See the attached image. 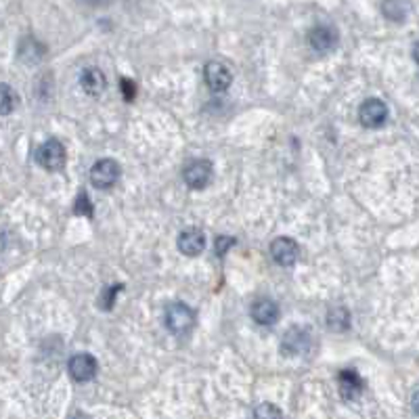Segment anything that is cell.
I'll list each match as a JSON object with an SVG mask.
<instances>
[{
  "label": "cell",
  "mask_w": 419,
  "mask_h": 419,
  "mask_svg": "<svg viewBox=\"0 0 419 419\" xmlns=\"http://www.w3.org/2000/svg\"><path fill=\"white\" fill-rule=\"evenodd\" d=\"M36 161L44 168V170H61L65 166V147L57 138H49L44 141L38 151H36Z\"/></svg>",
  "instance_id": "7a4b0ae2"
},
{
  "label": "cell",
  "mask_w": 419,
  "mask_h": 419,
  "mask_svg": "<svg viewBox=\"0 0 419 419\" xmlns=\"http://www.w3.org/2000/svg\"><path fill=\"white\" fill-rule=\"evenodd\" d=\"M74 212H76L78 216L93 218V203H91L89 195L86 193L78 195V199H76V203H74Z\"/></svg>",
  "instance_id": "d6986e66"
},
{
  "label": "cell",
  "mask_w": 419,
  "mask_h": 419,
  "mask_svg": "<svg viewBox=\"0 0 419 419\" xmlns=\"http://www.w3.org/2000/svg\"><path fill=\"white\" fill-rule=\"evenodd\" d=\"M206 248V235L199 228H189L183 231L178 237V250L185 256H199Z\"/></svg>",
  "instance_id": "7c38bea8"
},
{
  "label": "cell",
  "mask_w": 419,
  "mask_h": 419,
  "mask_svg": "<svg viewBox=\"0 0 419 419\" xmlns=\"http://www.w3.org/2000/svg\"><path fill=\"white\" fill-rule=\"evenodd\" d=\"M185 183L193 189H203L212 181V163L206 160H193L187 163L185 172Z\"/></svg>",
  "instance_id": "ba28073f"
},
{
  "label": "cell",
  "mask_w": 419,
  "mask_h": 419,
  "mask_svg": "<svg viewBox=\"0 0 419 419\" xmlns=\"http://www.w3.org/2000/svg\"><path fill=\"white\" fill-rule=\"evenodd\" d=\"M233 246H235V239H233V237H228V235L218 237V239H216V254L223 256V254L228 252V248H233Z\"/></svg>",
  "instance_id": "ffe728a7"
},
{
  "label": "cell",
  "mask_w": 419,
  "mask_h": 419,
  "mask_svg": "<svg viewBox=\"0 0 419 419\" xmlns=\"http://www.w3.org/2000/svg\"><path fill=\"white\" fill-rule=\"evenodd\" d=\"M80 84H82V91L91 97H99L107 86L105 74L99 67H86L80 76Z\"/></svg>",
  "instance_id": "4fadbf2b"
},
{
  "label": "cell",
  "mask_w": 419,
  "mask_h": 419,
  "mask_svg": "<svg viewBox=\"0 0 419 419\" xmlns=\"http://www.w3.org/2000/svg\"><path fill=\"white\" fill-rule=\"evenodd\" d=\"M120 178V166L113 160H99L91 170V183L97 189H109Z\"/></svg>",
  "instance_id": "5b68a950"
},
{
  "label": "cell",
  "mask_w": 419,
  "mask_h": 419,
  "mask_svg": "<svg viewBox=\"0 0 419 419\" xmlns=\"http://www.w3.org/2000/svg\"><path fill=\"white\" fill-rule=\"evenodd\" d=\"M19 103V97L17 93L9 86V84H0V116H9L15 111Z\"/></svg>",
  "instance_id": "2e32d148"
},
{
  "label": "cell",
  "mask_w": 419,
  "mask_h": 419,
  "mask_svg": "<svg viewBox=\"0 0 419 419\" xmlns=\"http://www.w3.org/2000/svg\"><path fill=\"white\" fill-rule=\"evenodd\" d=\"M195 315L193 311L187 304L174 302L166 308V325L172 333L176 335H185L193 329Z\"/></svg>",
  "instance_id": "6da1fadb"
},
{
  "label": "cell",
  "mask_w": 419,
  "mask_h": 419,
  "mask_svg": "<svg viewBox=\"0 0 419 419\" xmlns=\"http://www.w3.org/2000/svg\"><path fill=\"white\" fill-rule=\"evenodd\" d=\"M327 325L331 331H346L350 327V313L344 306H333L327 313Z\"/></svg>",
  "instance_id": "9a60e30c"
},
{
  "label": "cell",
  "mask_w": 419,
  "mask_h": 419,
  "mask_svg": "<svg viewBox=\"0 0 419 419\" xmlns=\"http://www.w3.org/2000/svg\"><path fill=\"white\" fill-rule=\"evenodd\" d=\"M308 42L315 51L319 53H329L338 46V32L329 26H317L308 34Z\"/></svg>",
  "instance_id": "30bf717a"
},
{
  "label": "cell",
  "mask_w": 419,
  "mask_h": 419,
  "mask_svg": "<svg viewBox=\"0 0 419 419\" xmlns=\"http://www.w3.org/2000/svg\"><path fill=\"white\" fill-rule=\"evenodd\" d=\"M69 375H71V380H76V382H89V380H93L95 375H97V360H95V356L93 355H74L69 358Z\"/></svg>",
  "instance_id": "52a82bcc"
},
{
  "label": "cell",
  "mask_w": 419,
  "mask_h": 419,
  "mask_svg": "<svg viewBox=\"0 0 419 419\" xmlns=\"http://www.w3.org/2000/svg\"><path fill=\"white\" fill-rule=\"evenodd\" d=\"M413 57H415V61L419 64V42L415 44V49H413Z\"/></svg>",
  "instance_id": "603a6c76"
},
{
  "label": "cell",
  "mask_w": 419,
  "mask_h": 419,
  "mask_svg": "<svg viewBox=\"0 0 419 419\" xmlns=\"http://www.w3.org/2000/svg\"><path fill=\"white\" fill-rule=\"evenodd\" d=\"M250 313H252V319L258 325H273L279 319V306L273 300H256Z\"/></svg>",
  "instance_id": "5bb4252c"
},
{
  "label": "cell",
  "mask_w": 419,
  "mask_h": 419,
  "mask_svg": "<svg viewBox=\"0 0 419 419\" xmlns=\"http://www.w3.org/2000/svg\"><path fill=\"white\" fill-rule=\"evenodd\" d=\"M411 405H413V411L419 415V390L413 394V400H411Z\"/></svg>",
  "instance_id": "7402d4cb"
},
{
  "label": "cell",
  "mask_w": 419,
  "mask_h": 419,
  "mask_svg": "<svg viewBox=\"0 0 419 419\" xmlns=\"http://www.w3.org/2000/svg\"><path fill=\"white\" fill-rule=\"evenodd\" d=\"M308 346H311V331H308V329L293 325V327H290V329L283 333L281 353L286 356L304 355V353L308 350Z\"/></svg>",
  "instance_id": "3957f363"
},
{
  "label": "cell",
  "mask_w": 419,
  "mask_h": 419,
  "mask_svg": "<svg viewBox=\"0 0 419 419\" xmlns=\"http://www.w3.org/2000/svg\"><path fill=\"white\" fill-rule=\"evenodd\" d=\"M120 91H122V95L126 97V101H132V99H134V93H136V86H134L132 80L122 78V80H120Z\"/></svg>",
  "instance_id": "44dd1931"
},
{
  "label": "cell",
  "mask_w": 419,
  "mask_h": 419,
  "mask_svg": "<svg viewBox=\"0 0 419 419\" xmlns=\"http://www.w3.org/2000/svg\"><path fill=\"white\" fill-rule=\"evenodd\" d=\"M338 384H340V396L344 398V400H348V403H353L356 400L358 396H360V392H363V380H360V375L353 371V369H344V371H340V375H338Z\"/></svg>",
  "instance_id": "8fae6325"
},
{
  "label": "cell",
  "mask_w": 419,
  "mask_h": 419,
  "mask_svg": "<svg viewBox=\"0 0 419 419\" xmlns=\"http://www.w3.org/2000/svg\"><path fill=\"white\" fill-rule=\"evenodd\" d=\"M254 419H283V413L279 411V407L271 403H262L254 409Z\"/></svg>",
  "instance_id": "e0dca14e"
},
{
  "label": "cell",
  "mask_w": 419,
  "mask_h": 419,
  "mask_svg": "<svg viewBox=\"0 0 419 419\" xmlns=\"http://www.w3.org/2000/svg\"><path fill=\"white\" fill-rule=\"evenodd\" d=\"M358 120L365 128H380L388 120V107L380 99H367L358 109Z\"/></svg>",
  "instance_id": "277c9868"
},
{
  "label": "cell",
  "mask_w": 419,
  "mask_h": 419,
  "mask_svg": "<svg viewBox=\"0 0 419 419\" xmlns=\"http://www.w3.org/2000/svg\"><path fill=\"white\" fill-rule=\"evenodd\" d=\"M203 78H206V84L210 91L214 93H225L226 89L231 86L233 82V74L225 64L221 61H210L203 69Z\"/></svg>",
  "instance_id": "8992f818"
},
{
  "label": "cell",
  "mask_w": 419,
  "mask_h": 419,
  "mask_svg": "<svg viewBox=\"0 0 419 419\" xmlns=\"http://www.w3.org/2000/svg\"><path fill=\"white\" fill-rule=\"evenodd\" d=\"M122 290H124V286H122V283H113V286L105 288V291H103V296H101V308H105V311L113 308L116 296H118V293H120Z\"/></svg>",
  "instance_id": "ac0fdd59"
},
{
  "label": "cell",
  "mask_w": 419,
  "mask_h": 419,
  "mask_svg": "<svg viewBox=\"0 0 419 419\" xmlns=\"http://www.w3.org/2000/svg\"><path fill=\"white\" fill-rule=\"evenodd\" d=\"M298 254H300V248L290 237H279L271 243V256L281 266H291L298 260Z\"/></svg>",
  "instance_id": "9c48e42d"
}]
</instances>
